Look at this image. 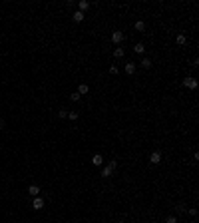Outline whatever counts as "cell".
Masks as SVG:
<instances>
[{
  "label": "cell",
  "mask_w": 199,
  "mask_h": 223,
  "mask_svg": "<svg viewBox=\"0 0 199 223\" xmlns=\"http://www.w3.org/2000/svg\"><path fill=\"white\" fill-rule=\"evenodd\" d=\"M123 54H125V50H123L122 46H118V48L114 50V56H116V58H123Z\"/></svg>",
  "instance_id": "obj_15"
},
{
  "label": "cell",
  "mask_w": 199,
  "mask_h": 223,
  "mask_svg": "<svg viewBox=\"0 0 199 223\" xmlns=\"http://www.w3.org/2000/svg\"><path fill=\"white\" fill-rule=\"evenodd\" d=\"M4 126H6V123H4V120L0 118V130H4Z\"/></svg>",
  "instance_id": "obj_25"
},
{
  "label": "cell",
  "mask_w": 199,
  "mask_h": 223,
  "mask_svg": "<svg viewBox=\"0 0 199 223\" xmlns=\"http://www.w3.org/2000/svg\"><path fill=\"white\" fill-rule=\"evenodd\" d=\"M88 92H90V86H88V84H80V86H78V94H80V96H86Z\"/></svg>",
  "instance_id": "obj_12"
},
{
  "label": "cell",
  "mask_w": 199,
  "mask_h": 223,
  "mask_svg": "<svg viewBox=\"0 0 199 223\" xmlns=\"http://www.w3.org/2000/svg\"><path fill=\"white\" fill-rule=\"evenodd\" d=\"M90 6H92V4H90V2H86V0H80V2H78V10H80V12H86Z\"/></svg>",
  "instance_id": "obj_10"
},
{
  "label": "cell",
  "mask_w": 199,
  "mask_h": 223,
  "mask_svg": "<svg viewBox=\"0 0 199 223\" xmlns=\"http://www.w3.org/2000/svg\"><path fill=\"white\" fill-rule=\"evenodd\" d=\"M165 223H177V217H175V215H167Z\"/></svg>",
  "instance_id": "obj_21"
},
{
  "label": "cell",
  "mask_w": 199,
  "mask_h": 223,
  "mask_svg": "<svg viewBox=\"0 0 199 223\" xmlns=\"http://www.w3.org/2000/svg\"><path fill=\"white\" fill-rule=\"evenodd\" d=\"M175 211L177 213H185V211H187V207H185L183 203H177V205H175Z\"/></svg>",
  "instance_id": "obj_17"
},
{
  "label": "cell",
  "mask_w": 199,
  "mask_h": 223,
  "mask_svg": "<svg viewBox=\"0 0 199 223\" xmlns=\"http://www.w3.org/2000/svg\"><path fill=\"white\" fill-rule=\"evenodd\" d=\"M151 64H153V62H151V58H142V62H139V66L144 68V70H149V68H151Z\"/></svg>",
  "instance_id": "obj_9"
},
{
  "label": "cell",
  "mask_w": 199,
  "mask_h": 223,
  "mask_svg": "<svg viewBox=\"0 0 199 223\" xmlns=\"http://www.w3.org/2000/svg\"><path fill=\"white\" fill-rule=\"evenodd\" d=\"M28 195L30 197H38L40 195V187L38 185H28Z\"/></svg>",
  "instance_id": "obj_8"
},
{
  "label": "cell",
  "mask_w": 199,
  "mask_h": 223,
  "mask_svg": "<svg viewBox=\"0 0 199 223\" xmlns=\"http://www.w3.org/2000/svg\"><path fill=\"white\" fill-rule=\"evenodd\" d=\"M111 173H114V169H111L110 165H104V167H102V171H100V175H102V177H104V179L111 177Z\"/></svg>",
  "instance_id": "obj_7"
},
{
  "label": "cell",
  "mask_w": 199,
  "mask_h": 223,
  "mask_svg": "<svg viewBox=\"0 0 199 223\" xmlns=\"http://www.w3.org/2000/svg\"><path fill=\"white\" fill-rule=\"evenodd\" d=\"M70 100H72V102H80V100H82V96H80L78 92H74V94H70Z\"/></svg>",
  "instance_id": "obj_19"
},
{
  "label": "cell",
  "mask_w": 199,
  "mask_h": 223,
  "mask_svg": "<svg viewBox=\"0 0 199 223\" xmlns=\"http://www.w3.org/2000/svg\"><path fill=\"white\" fill-rule=\"evenodd\" d=\"M120 223H125V221H120Z\"/></svg>",
  "instance_id": "obj_26"
},
{
  "label": "cell",
  "mask_w": 199,
  "mask_h": 223,
  "mask_svg": "<svg viewBox=\"0 0 199 223\" xmlns=\"http://www.w3.org/2000/svg\"><path fill=\"white\" fill-rule=\"evenodd\" d=\"M123 40H125V36H123V32L122 30H114V32H111V42H114V44H122Z\"/></svg>",
  "instance_id": "obj_1"
},
{
  "label": "cell",
  "mask_w": 199,
  "mask_h": 223,
  "mask_svg": "<svg viewBox=\"0 0 199 223\" xmlns=\"http://www.w3.org/2000/svg\"><path fill=\"white\" fill-rule=\"evenodd\" d=\"M72 18H74V22H84V18H86V14H84V12H80V10H76V12H74V16H72Z\"/></svg>",
  "instance_id": "obj_11"
},
{
  "label": "cell",
  "mask_w": 199,
  "mask_h": 223,
  "mask_svg": "<svg viewBox=\"0 0 199 223\" xmlns=\"http://www.w3.org/2000/svg\"><path fill=\"white\" fill-rule=\"evenodd\" d=\"M135 70H137L135 62H128V64H125V68H123V72H125L128 76H133V74H135Z\"/></svg>",
  "instance_id": "obj_5"
},
{
  "label": "cell",
  "mask_w": 199,
  "mask_h": 223,
  "mask_svg": "<svg viewBox=\"0 0 199 223\" xmlns=\"http://www.w3.org/2000/svg\"><path fill=\"white\" fill-rule=\"evenodd\" d=\"M149 163H153V165L161 163V151H151L149 154Z\"/></svg>",
  "instance_id": "obj_4"
},
{
  "label": "cell",
  "mask_w": 199,
  "mask_h": 223,
  "mask_svg": "<svg viewBox=\"0 0 199 223\" xmlns=\"http://www.w3.org/2000/svg\"><path fill=\"white\" fill-rule=\"evenodd\" d=\"M108 165H110L111 169L116 171V167H118V159H110V163H108Z\"/></svg>",
  "instance_id": "obj_23"
},
{
  "label": "cell",
  "mask_w": 199,
  "mask_h": 223,
  "mask_svg": "<svg viewBox=\"0 0 199 223\" xmlns=\"http://www.w3.org/2000/svg\"><path fill=\"white\" fill-rule=\"evenodd\" d=\"M58 118H60V120H62V118H68V110L66 108H62V110L58 112Z\"/></svg>",
  "instance_id": "obj_20"
},
{
  "label": "cell",
  "mask_w": 199,
  "mask_h": 223,
  "mask_svg": "<svg viewBox=\"0 0 199 223\" xmlns=\"http://www.w3.org/2000/svg\"><path fill=\"white\" fill-rule=\"evenodd\" d=\"M42 207H44V197H40V195H38V197H34V199H32V209L40 211Z\"/></svg>",
  "instance_id": "obj_3"
},
{
  "label": "cell",
  "mask_w": 199,
  "mask_h": 223,
  "mask_svg": "<svg viewBox=\"0 0 199 223\" xmlns=\"http://www.w3.org/2000/svg\"><path fill=\"white\" fill-rule=\"evenodd\" d=\"M187 211H189L191 217H197V209H195V207H191V209H187Z\"/></svg>",
  "instance_id": "obj_24"
},
{
  "label": "cell",
  "mask_w": 199,
  "mask_h": 223,
  "mask_svg": "<svg viewBox=\"0 0 199 223\" xmlns=\"http://www.w3.org/2000/svg\"><path fill=\"white\" fill-rule=\"evenodd\" d=\"M110 74H111V76L120 74V68H118V66H110Z\"/></svg>",
  "instance_id": "obj_22"
},
{
  "label": "cell",
  "mask_w": 199,
  "mask_h": 223,
  "mask_svg": "<svg viewBox=\"0 0 199 223\" xmlns=\"http://www.w3.org/2000/svg\"><path fill=\"white\" fill-rule=\"evenodd\" d=\"M175 42H177V44H179V46H183V44H185V42H187V36H185V34H179V36H177V38H175Z\"/></svg>",
  "instance_id": "obj_16"
},
{
  "label": "cell",
  "mask_w": 199,
  "mask_h": 223,
  "mask_svg": "<svg viewBox=\"0 0 199 223\" xmlns=\"http://www.w3.org/2000/svg\"><path fill=\"white\" fill-rule=\"evenodd\" d=\"M183 86H185L187 90H197V80L193 78V76H189V78L183 80Z\"/></svg>",
  "instance_id": "obj_2"
},
{
  "label": "cell",
  "mask_w": 199,
  "mask_h": 223,
  "mask_svg": "<svg viewBox=\"0 0 199 223\" xmlns=\"http://www.w3.org/2000/svg\"><path fill=\"white\" fill-rule=\"evenodd\" d=\"M133 28H135L137 32H144V30H145V22H144V20H137V22L133 24Z\"/></svg>",
  "instance_id": "obj_14"
},
{
  "label": "cell",
  "mask_w": 199,
  "mask_h": 223,
  "mask_svg": "<svg viewBox=\"0 0 199 223\" xmlns=\"http://www.w3.org/2000/svg\"><path fill=\"white\" fill-rule=\"evenodd\" d=\"M92 165H96V167L104 165V156H102V154H94V156H92Z\"/></svg>",
  "instance_id": "obj_6"
},
{
  "label": "cell",
  "mask_w": 199,
  "mask_h": 223,
  "mask_svg": "<svg viewBox=\"0 0 199 223\" xmlns=\"http://www.w3.org/2000/svg\"><path fill=\"white\" fill-rule=\"evenodd\" d=\"M68 120L76 122V120H78V112H70V110H68Z\"/></svg>",
  "instance_id": "obj_18"
},
{
  "label": "cell",
  "mask_w": 199,
  "mask_h": 223,
  "mask_svg": "<svg viewBox=\"0 0 199 223\" xmlns=\"http://www.w3.org/2000/svg\"><path fill=\"white\" fill-rule=\"evenodd\" d=\"M133 52H135V54H144V52H145V46L142 44V42H137V44L133 46Z\"/></svg>",
  "instance_id": "obj_13"
}]
</instances>
